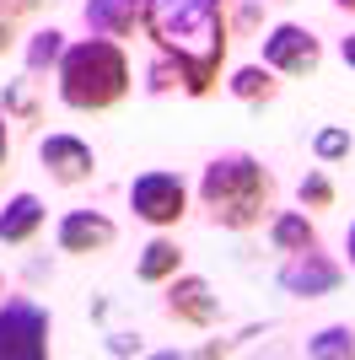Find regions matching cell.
Masks as SVG:
<instances>
[{"mask_svg":"<svg viewBox=\"0 0 355 360\" xmlns=\"http://www.w3.org/2000/svg\"><path fill=\"white\" fill-rule=\"evenodd\" d=\"M140 27H146V38L156 44V54L178 60L189 97H210V91H216L226 49H232L226 0H146Z\"/></svg>","mask_w":355,"mask_h":360,"instance_id":"1","label":"cell"},{"mask_svg":"<svg viewBox=\"0 0 355 360\" xmlns=\"http://www.w3.org/2000/svg\"><path fill=\"white\" fill-rule=\"evenodd\" d=\"M199 199H205L210 221L221 231H253L275 210V172L248 150H226L205 167L199 178Z\"/></svg>","mask_w":355,"mask_h":360,"instance_id":"2","label":"cell"},{"mask_svg":"<svg viewBox=\"0 0 355 360\" xmlns=\"http://www.w3.org/2000/svg\"><path fill=\"white\" fill-rule=\"evenodd\" d=\"M59 103L75 113H108L130 97V60L113 38H81L59 60Z\"/></svg>","mask_w":355,"mask_h":360,"instance_id":"3","label":"cell"},{"mask_svg":"<svg viewBox=\"0 0 355 360\" xmlns=\"http://www.w3.org/2000/svg\"><path fill=\"white\" fill-rule=\"evenodd\" d=\"M49 355V312L27 296L0 301V360H44Z\"/></svg>","mask_w":355,"mask_h":360,"instance_id":"4","label":"cell"},{"mask_svg":"<svg viewBox=\"0 0 355 360\" xmlns=\"http://www.w3.org/2000/svg\"><path fill=\"white\" fill-rule=\"evenodd\" d=\"M130 210L146 226L167 231V226H178L189 215V188H183L178 172H140V178L130 183Z\"/></svg>","mask_w":355,"mask_h":360,"instance_id":"5","label":"cell"},{"mask_svg":"<svg viewBox=\"0 0 355 360\" xmlns=\"http://www.w3.org/2000/svg\"><path fill=\"white\" fill-rule=\"evenodd\" d=\"M264 65L275 75H312L323 65V44L301 22H280V27L264 32Z\"/></svg>","mask_w":355,"mask_h":360,"instance_id":"6","label":"cell"},{"mask_svg":"<svg viewBox=\"0 0 355 360\" xmlns=\"http://www.w3.org/2000/svg\"><path fill=\"white\" fill-rule=\"evenodd\" d=\"M340 285H344V269L328 253H318V248L285 253V264H280V290H285V296L312 301V296H334Z\"/></svg>","mask_w":355,"mask_h":360,"instance_id":"7","label":"cell"},{"mask_svg":"<svg viewBox=\"0 0 355 360\" xmlns=\"http://www.w3.org/2000/svg\"><path fill=\"white\" fill-rule=\"evenodd\" d=\"M38 162H44V172L54 183H65V188H75V183H87L92 172H97L92 146H87V140H75V135H44V140H38Z\"/></svg>","mask_w":355,"mask_h":360,"instance_id":"8","label":"cell"},{"mask_svg":"<svg viewBox=\"0 0 355 360\" xmlns=\"http://www.w3.org/2000/svg\"><path fill=\"white\" fill-rule=\"evenodd\" d=\"M167 312H173L178 323H189V328H216L221 301H216L210 280H199V274H173V285H167Z\"/></svg>","mask_w":355,"mask_h":360,"instance_id":"9","label":"cell"},{"mask_svg":"<svg viewBox=\"0 0 355 360\" xmlns=\"http://www.w3.org/2000/svg\"><path fill=\"white\" fill-rule=\"evenodd\" d=\"M113 242H118V226L103 210H70L59 221V253L87 258V253H108Z\"/></svg>","mask_w":355,"mask_h":360,"instance_id":"10","label":"cell"},{"mask_svg":"<svg viewBox=\"0 0 355 360\" xmlns=\"http://www.w3.org/2000/svg\"><path fill=\"white\" fill-rule=\"evenodd\" d=\"M38 231H44V199L38 194L6 199V210H0V242H6V248H27Z\"/></svg>","mask_w":355,"mask_h":360,"instance_id":"11","label":"cell"},{"mask_svg":"<svg viewBox=\"0 0 355 360\" xmlns=\"http://www.w3.org/2000/svg\"><path fill=\"white\" fill-rule=\"evenodd\" d=\"M146 0H87V27L97 38H130L140 27Z\"/></svg>","mask_w":355,"mask_h":360,"instance_id":"12","label":"cell"},{"mask_svg":"<svg viewBox=\"0 0 355 360\" xmlns=\"http://www.w3.org/2000/svg\"><path fill=\"white\" fill-rule=\"evenodd\" d=\"M178 269H183V248H178L173 237H151L146 248H140V264H135V274H140L146 285H162Z\"/></svg>","mask_w":355,"mask_h":360,"instance_id":"13","label":"cell"},{"mask_svg":"<svg viewBox=\"0 0 355 360\" xmlns=\"http://www.w3.org/2000/svg\"><path fill=\"white\" fill-rule=\"evenodd\" d=\"M269 242L280 253H301V248H318V226L307 221V210H280L269 215Z\"/></svg>","mask_w":355,"mask_h":360,"instance_id":"14","label":"cell"},{"mask_svg":"<svg viewBox=\"0 0 355 360\" xmlns=\"http://www.w3.org/2000/svg\"><path fill=\"white\" fill-rule=\"evenodd\" d=\"M226 86H232L237 103H253V108L280 97V81H275V70H269V65H242V70H232V81H226Z\"/></svg>","mask_w":355,"mask_h":360,"instance_id":"15","label":"cell"},{"mask_svg":"<svg viewBox=\"0 0 355 360\" xmlns=\"http://www.w3.org/2000/svg\"><path fill=\"white\" fill-rule=\"evenodd\" d=\"M65 32L59 27H44V32H32V44H27V70H59V60H65Z\"/></svg>","mask_w":355,"mask_h":360,"instance_id":"16","label":"cell"},{"mask_svg":"<svg viewBox=\"0 0 355 360\" xmlns=\"http://www.w3.org/2000/svg\"><path fill=\"white\" fill-rule=\"evenodd\" d=\"M350 355H355V333L340 328V323L307 339V360H350Z\"/></svg>","mask_w":355,"mask_h":360,"instance_id":"17","label":"cell"},{"mask_svg":"<svg viewBox=\"0 0 355 360\" xmlns=\"http://www.w3.org/2000/svg\"><path fill=\"white\" fill-rule=\"evenodd\" d=\"M0 108H6V119H22V124H38V91H32V81H6V91H0Z\"/></svg>","mask_w":355,"mask_h":360,"instance_id":"18","label":"cell"},{"mask_svg":"<svg viewBox=\"0 0 355 360\" xmlns=\"http://www.w3.org/2000/svg\"><path fill=\"white\" fill-rule=\"evenodd\" d=\"M350 150H355V135H350V129H340V124H323V129L312 135V156H318V162H323V167L344 162Z\"/></svg>","mask_w":355,"mask_h":360,"instance_id":"19","label":"cell"},{"mask_svg":"<svg viewBox=\"0 0 355 360\" xmlns=\"http://www.w3.org/2000/svg\"><path fill=\"white\" fill-rule=\"evenodd\" d=\"M296 199H301V210H328V205L340 199V188H334L328 172H307V178L296 183Z\"/></svg>","mask_w":355,"mask_h":360,"instance_id":"20","label":"cell"},{"mask_svg":"<svg viewBox=\"0 0 355 360\" xmlns=\"http://www.w3.org/2000/svg\"><path fill=\"white\" fill-rule=\"evenodd\" d=\"M44 0H0V22H27Z\"/></svg>","mask_w":355,"mask_h":360,"instance_id":"21","label":"cell"},{"mask_svg":"<svg viewBox=\"0 0 355 360\" xmlns=\"http://www.w3.org/2000/svg\"><path fill=\"white\" fill-rule=\"evenodd\" d=\"M108 349H113V355H140V339H130V333H108Z\"/></svg>","mask_w":355,"mask_h":360,"instance_id":"22","label":"cell"},{"mask_svg":"<svg viewBox=\"0 0 355 360\" xmlns=\"http://www.w3.org/2000/svg\"><path fill=\"white\" fill-rule=\"evenodd\" d=\"M6 156H11V129H6V113H0V167H6Z\"/></svg>","mask_w":355,"mask_h":360,"instance_id":"23","label":"cell"},{"mask_svg":"<svg viewBox=\"0 0 355 360\" xmlns=\"http://www.w3.org/2000/svg\"><path fill=\"white\" fill-rule=\"evenodd\" d=\"M11 38H16V22H0V54L11 49Z\"/></svg>","mask_w":355,"mask_h":360,"instance_id":"24","label":"cell"},{"mask_svg":"<svg viewBox=\"0 0 355 360\" xmlns=\"http://www.w3.org/2000/svg\"><path fill=\"white\" fill-rule=\"evenodd\" d=\"M340 54H344V65H350V70H355V32H350V38H344V44H340Z\"/></svg>","mask_w":355,"mask_h":360,"instance_id":"25","label":"cell"},{"mask_svg":"<svg viewBox=\"0 0 355 360\" xmlns=\"http://www.w3.org/2000/svg\"><path fill=\"white\" fill-rule=\"evenodd\" d=\"M344 253H350V269H355V226H350V237H344Z\"/></svg>","mask_w":355,"mask_h":360,"instance_id":"26","label":"cell"},{"mask_svg":"<svg viewBox=\"0 0 355 360\" xmlns=\"http://www.w3.org/2000/svg\"><path fill=\"white\" fill-rule=\"evenodd\" d=\"M334 6H344V11H355V0H334Z\"/></svg>","mask_w":355,"mask_h":360,"instance_id":"27","label":"cell"},{"mask_svg":"<svg viewBox=\"0 0 355 360\" xmlns=\"http://www.w3.org/2000/svg\"><path fill=\"white\" fill-rule=\"evenodd\" d=\"M0 296H6V280H0Z\"/></svg>","mask_w":355,"mask_h":360,"instance_id":"28","label":"cell"}]
</instances>
